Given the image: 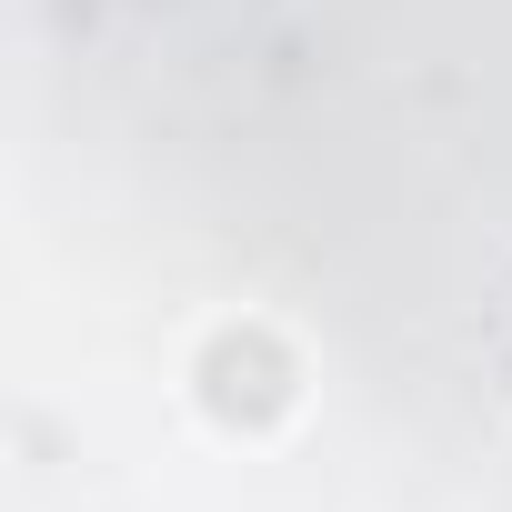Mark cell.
Returning <instances> with one entry per match:
<instances>
[{"label": "cell", "instance_id": "obj_1", "mask_svg": "<svg viewBox=\"0 0 512 512\" xmlns=\"http://www.w3.org/2000/svg\"><path fill=\"white\" fill-rule=\"evenodd\" d=\"M201 402H211L221 422H241V432L282 422V412H292V352H282L272 332H221V342L201 352Z\"/></svg>", "mask_w": 512, "mask_h": 512}]
</instances>
